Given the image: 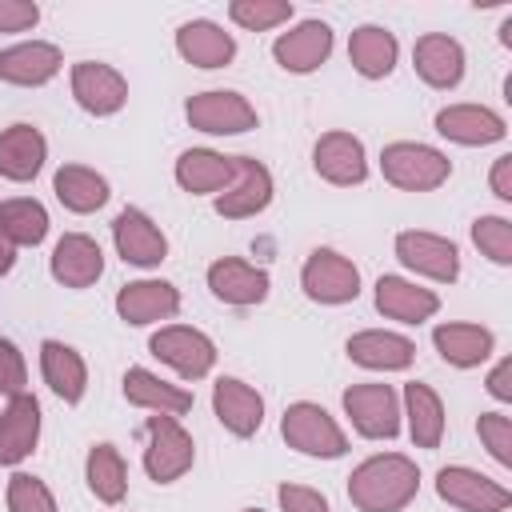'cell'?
<instances>
[{
	"instance_id": "22",
	"label": "cell",
	"mask_w": 512,
	"mask_h": 512,
	"mask_svg": "<svg viewBox=\"0 0 512 512\" xmlns=\"http://www.w3.org/2000/svg\"><path fill=\"white\" fill-rule=\"evenodd\" d=\"M36 440H40V404L36 396L20 392L0 412V468L20 464L36 448Z\"/></svg>"
},
{
	"instance_id": "31",
	"label": "cell",
	"mask_w": 512,
	"mask_h": 512,
	"mask_svg": "<svg viewBox=\"0 0 512 512\" xmlns=\"http://www.w3.org/2000/svg\"><path fill=\"white\" fill-rule=\"evenodd\" d=\"M396 56H400V44L380 24H360L348 40V60L364 80H384L396 68Z\"/></svg>"
},
{
	"instance_id": "46",
	"label": "cell",
	"mask_w": 512,
	"mask_h": 512,
	"mask_svg": "<svg viewBox=\"0 0 512 512\" xmlns=\"http://www.w3.org/2000/svg\"><path fill=\"white\" fill-rule=\"evenodd\" d=\"M12 264H16V244L0 232V276H8V272H12Z\"/></svg>"
},
{
	"instance_id": "24",
	"label": "cell",
	"mask_w": 512,
	"mask_h": 512,
	"mask_svg": "<svg viewBox=\"0 0 512 512\" xmlns=\"http://www.w3.org/2000/svg\"><path fill=\"white\" fill-rule=\"evenodd\" d=\"M348 360L372 372H400L416 360V344L400 332H384V328H368L348 336Z\"/></svg>"
},
{
	"instance_id": "45",
	"label": "cell",
	"mask_w": 512,
	"mask_h": 512,
	"mask_svg": "<svg viewBox=\"0 0 512 512\" xmlns=\"http://www.w3.org/2000/svg\"><path fill=\"white\" fill-rule=\"evenodd\" d=\"M492 192L500 200H512V156H496V164H492Z\"/></svg>"
},
{
	"instance_id": "30",
	"label": "cell",
	"mask_w": 512,
	"mask_h": 512,
	"mask_svg": "<svg viewBox=\"0 0 512 512\" xmlns=\"http://www.w3.org/2000/svg\"><path fill=\"white\" fill-rule=\"evenodd\" d=\"M124 400L136 404V408L160 412V416H184L192 408V392L188 388L168 384L148 368H128L124 372Z\"/></svg>"
},
{
	"instance_id": "11",
	"label": "cell",
	"mask_w": 512,
	"mask_h": 512,
	"mask_svg": "<svg viewBox=\"0 0 512 512\" xmlns=\"http://www.w3.org/2000/svg\"><path fill=\"white\" fill-rule=\"evenodd\" d=\"M396 256L404 268L436 280V284H452L460 276V252L448 236H436V232H400L396 236Z\"/></svg>"
},
{
	"instance_id": "41",
	"label": "cell",
	"mask_w": 512,
	"mask_h": 512,
	"mask_svg": "<svg viewBox=\"0 0 512 512\" xmlns=\"http://www.w3.org/2000/svg\"><path fill=\"white\" fill-rule=\"evenodd\" d=\"M24 384H28L24 356H20V348H16L8 336H0V392L12 400V396L24 392Z\"/></svg>"
},
{
	"instance_id": "2",
	"label": "cell",
	"mask_w": 512,
	"mask_h": 512,
	"mask_svg": "<svg viewBox=\"0 0 512 512\" xmlns=\"http://www.w3.org/2000/svg\"><path fill=\"white\" fill-rule=\"evenodd\" d=\"M380 172L388 184L404 192H432L452 176V160L440 148L416 144V140H396L380 152Z\"/></svg>"
},
{
	"instance_id": "8",
	"label": "cell",
	"mask_w": 512,
	"mask_h": 512,
	"mask_svg": "<svg viewBox=\"0 0 512 512\" xmlns=\"http://www.w3.org/2000/svg\"><path fill=\"white\" fill-rule=\"evenodd\" d=\"M152 356H160L168 368H176L184 380H200L212 372L216 364V344L200 332V328H188V324H168L160 328L152 340H148Z\"/></svg>"
},
{
	"instance_id": "28",
	"label": "cell",
	"mask_w": 512,
	"mask_h": 512,
	"mask_svg": "<svg viewBox=\"0 0 512 512\" xmlns=\"http://www.w3.org/2000/svg\"><path fill=\"white\" fill-rule=\"evenodd\" d=\"M432 344H436V352H440L444 364H452V368H476V364H484L492 356L496 336L488 328H480V324L456 320V324H436Z\"/></svg>"
},
{
	"instance_id": "39",
	"label": "cell",
	"mask_w": 512,
	"mask_h": 512,
	"mask_svg": "<svg viewBox=\"0 0 512 512\" xmlns=\"http://www.w3.org/2000/svg\"><path fill=\"white\" fill-rule=\"evenodd\" d=\"M8 512H60L56 508V496L48 492V484L40 476H28V472H16L8 480Z\"/></svg>"
},
{
	"instance_id": "25",
	"label": "cell",
	"mask_w": 512,
	"mask_h": 512,
	"mask_svg": "<svg viewBox=\"0 0 512 512\" xmlns=\"http://www.w3.org/2000/svg\"><path fill=\"white\" fill-rule=\"evenodd\" d=\"M376 308H380L388 320H400V324H424V320L436 316L440 296H436L432 288L412 284V280L380 276V280H376Z\"/></svg>"
},
{
	"instance_id": "4",
	"label": "cell",
	"mask_w": 512,
	"mask_h": 512,
	"mask_svg": "<svg viewBox=\"0 0 512 512\" xmlns=\"http://www.w3.org/2000/svg\"><path fill=\"white\" fill-rule=\"evenodd\" d=\"M144 436H148V448H144V472L156 480V484H172L180 480L192 460H196V444L192 436L184 432V424L176 416H160L152 412L144 420Z\"/></svg>"
},
{
	"instance_id": "23",
	"label": "cell",
	"mask_w": 512,
	"mask_h": 512,
	"mask_svg": "<svg viewBox=\"0 0 512 512\" xmlns=\"http://www.w3.org/2000/svg\"><path fill=\"white\" fill-rule=\"evenodd\" d=\"M104 272V252L92 236L84 232H68L56 240L52 248V276L64 284V288H88L96 284Z\"/></svg>"
},
{
	"instance_id": "27",
	"label": "cell",
	"mask_w": 512,
	"mask_h": 512,
	"mask_svg": "<svg viewBox=\"0 0 512 512\" xmlns=\"http://www.w3.org/2000/svg\"><path fill=\"white\" fill-rule=\"evenodd\" d=\"M176 52L196 68H224L236 56V40L212 20H188L176 28Z\"/></svg>"
},
{
	"instance_id": "43",
	"label": "cell",
	"mask_w": 512,
	"mask_h": 512,
	"mask_svg": "<svg viewBox=\"0 0 512 512\" xmlns=\"http://www.w3.org/2000/svg\"><path fill=\"white\" fill-rule=\"evenodd\" d=\"M40 8L32 0H0V32H28L36 28Z\"/></svg>"
},
{
	"instance_id": "29",
	"label": "cell",
	"mask_w": 512,
	"mask_h": 512,
	"mask_svg": "<svg viewBox=\"0 0 512 512\" xmlns=\"http://www.w3.org/2000/svg\"><path fill=\"white\" fill-rule=\"evenodd\" d=\"M40 372L48 380V388L64 400V404H80L84 388H88V368H84V356L64 344V340H44L40 344Z\"/></svg>"
},
{
	"instance_id": "5",
	"label": "cell",
	"mask_w": 512,
	"mask_h": 512,
	"mask_svg": "<svg viewBox=\"0 0 512 512\" xmlns=\"http://www.w3.org/2000/svg\"><path fill=\"white\" fill-rule=\"evenodd\" d=\"M300 284L316 304H348L360 296V272L336 248H316L300 268Z\"/></svg>"
},
{
	"instance_id": "32",
	"label": "cell",
	"mask_w": 512,
	"mask_h": 512,
	"mask_svg": "<svg viewBox=\"0 0 512 512\" xmlns=\"http://www.w3.org/2000/svg\"><path fill=\"white\" fill-rule=\"evenodd\" d=\"M176 184L192 196L224 192L232 184V156H220L212 148H188L176 160Z\"/></svg>"
},
{
	"instance_id": "18",
	"label": "cell",
	"mask_w": 512,
	"mask_h": 512,
	"mask_svg": "<svg viewBox=\"0 0 512 512\" xmlns=\"http://www.w3.org/2000/svg\"><path fill=\"white\" fill-rule=\"evenodd\" d=\"M208 288L216 300L224 304H236V308H248V304H260L272 288L268 272L240 260V256H224V260H212L208 264Z\"/></svg>"
},
{
	"instance_id": "47",
	"label": "cell",
	"mask_w": 512,
	"mask_h": 512,
	"mask_svg": "<svg viewBox=\"0 0 512 512\" xmlns=\"http://www.w3.org/2000/svg\"><path fill=\"white\" fill-rule=\"evenodd\" d=\"M244 512H260V508H244Z\"/></svg>"
},
{
	"instance_id": "12",
	"label": "cell",
	"mask_w": 512,
	"mask_h": 512,
	"mask_svg": "<svg viewBox=\"0 0 512 512\" xmlns=\"http://www.w3.org/2000/svg\"><path fill=\"white\" fill-rule=\"evenodd\" d=\"M112 240H116V252L124 264H136V268H156L164 256H168V236L160 232V224L140 212V208H124L116 220H112Z\"/></svg>"
},
{
	"instance_id": "14",
	"label": "cell",
	"mask_w": 512,
	"mask_h": 512,
	"mask_svg": "<svg viewBox=\"0 0 512 512\" xmlns=\"http://www.w3.org/2000/svg\"><path fill=\"white\" fill-rule=\"evenodd\" d=\"M272 56L284 72H316L332 56V28L324 20H300L292 32H280L272 44Z\"/></svg>"
},
{
	"instance_id": "40",
	"label": "cell",
	"mask_w": 512,
	"mask_h": 512,
	"mask_svg": "<svg viewBox=\"0 0 512 512\" xmlns=\"http://www.w3.org/2000/svg\"><path fill=\"white\" fill-rule=\"evenodd\" d=\"M476 432H480V440H484V448L496 456V464H512V420L504 416V412H484L480 420H476Z\"/></svg>"
},
{
	"instance_id": "33",
	"label": "cell",
	"mask_w": 512,
	"mask_h": 512,
	"mask_svg": "<svg viewBox=\"0 0 512 512\" xmlns=\"http://www.w3.org/2000/svg\"><path fill=\"white\" fill-rule=\"evenodd\" d=\"M52 192L68 212H96L108 204V180L84 164H60L52 176Z\"/></svg>"
},
{
	"instance_id": "9",
	"label": "cell",
	"mask_w": 512,
	"mask_h": 512,
	"mask_svg": "<svg viewBox=\"0 0 512 512\" xmlns=\"http://www.w3.org/2000/svg\"><path fill=\"white\" fill-rule=\"evenodd\" d=\"M272 204V172L256 156H232V184L216 196V212L224 220L256 216Z\"/></svg>"
},
{
	"instance_id": "1",
	"label": "cell",
	"mask_w": 512,
	"mask_h": 512,
	"mask_svg": "<svg viewBox=\"0 0 512 512\" xmlns=\"http://www.w3.org/2000/svg\"><path fill=\"white\" fill-rule=\"evenodd\" d=\"M416 492H420V468L400 452L368 456L348 476V500L360 512H400L416 500Z\"/></svg>"
},
{
	"instance_id": "17",
	"label": "cell",
	"mask_w": 512,
	"mask_h": 512,
	"mask_svg": "<svg viewBox=\"0 0 512 512\" xmlns=\"http://www.w3.org/2000/svg\"><path fill=\"white\" fill-rule=\"evenodd\" d=\"M116 312L124 324L144 328L156 320H172L180 312V292L168 280H132L116 292Z\"/></svg>"
},
{
	"instance_id": "10",
	"label": "cell",
	"mask_w": 512,
	"mask_h": 512,
	"mask_svg": "<svg viewBox=\"0 0 512 512\" xmlns=\"http://www.w3.org/2000/svg\"><path fill=\"white\" fill-rule=\"evenodd\" d=\"M436 492L460 512H504L512 504V492L464 464H448L436 472Z\"/></svg>"
},
{
	"instance_id": "35",
	"label": "cell",
	"mask_w": 512,
	"mask_h": 512,
	"mask_svg": "<svg viewBox=\"0 0 512 512\" xmlns=\"http://www.w3.org/2000/svg\"><path fill=\"white\" fill-rule=\"evenodd\" d=\"M84 476H88V492L104 504H120L128 492V468H124V456L116 444H92Z\"/></svg>"
},
{
	"instance_id": "3",
	"label": "cell",
	"mask_w": 512,
	"mask_h": 512,
	"mask_svg": "<svg viewBox=\"0 0 512 512\" xmlns=\"http://www.w3.org/2000/svg\"><path fill=\"white\" fill-rule=\"evenodd\" d=\"M280 432L288 440V448L304 452V456H324V460H336L348 452V436L344 428L312 400H296L284 408V420H280Z\"/></svg>"
},
{
	"instance_id": "34",
	"label": "cell",
	"mask_w": 512,
	"mask_h": 512,
	"mask_svg": "<svg viewBox=\"0 0 512 512\" xmlns=\"http://www.w3.org/2000/svg\"><path fill=\"white\" fill-rule=\"evenodd\" d=\"M404 416H408V436H412L416 448H440V440H444V404L428 384H420V380L404 384Z\"/></svg>"
},
{
	"instance_id": "19",
	"label": "cell",
	"mask_w": 512,
	"mask_h": 512,
	"mask_svg": "<svg viewBox=\"0 0 512 512\" xmlns=\"http://www.w3.org/2000/svg\"><path fill=\"white\" fill-rule=\"evenodd\" d=\"M436 132L448 136V140H456V144L476 148V144L504 140L508 136V124H504V116H496L484 104H448V108L436 112Z\"/></svg>"
},
{
	"instance_id": "38",
	"label": "cell",
	"mask_w": 512,
	"mask_h": 512,
	"mask_svg": "<svg viewBox=\"0 0 512 512\" xmlns=\"http://www.w3.org/2000/svg\"><path fill=\"white\" fill-rule=\"evenodd\" d=\"M228 16L248 32H268L284 20H292V4L288 0H232Z\"/></svg>"
},
{
	"instance_id": "13",
	"label": "cell",
	"mask_w": 512,
	"mask_h": 512,
	"mask_svg": "<svg viewBox=\"0 0 512 512\" xmlns=\"http://www.w3.org/2000/svg\"><path fill=\"white\" fill-rule=\"evenodd\" d=\"M72 96L92 116H112L128 104V80L100 60H80L72 68Z\"/></svg>"
},
{
	"instance_id": "15",
	"label": "cell",
	"mask_w": 512,
	"mask_h": 512,
	"mask_svg": "<svg viewBox=\"0 0 512 512\" xmlns=\"http://www.w3.org/2000/svg\"><path fill=\"white\" fill-rule=\"evenodd\" d=\"M212 412L232 436L244 440V436H256L264 424V396L236 376H220L212 384Z\"/></svg>"
},
{
	"instance_id": "42",
	"label": "cell",
	"mask_w": 512,
	"mask_h": 512,
	"mask_svg": "<svg viewBox=\"0 0 512 512\" xmlns=\"http://www.w3.org/2000/svg\"><path fill=\"white\" fill-rule=\"evenodd\" d=\"M276 500H280V512H332L324 492L316 488H304V484H280L276 488Z\"/></svg>"
},
{
	"instance_id": "26",
	"label": "cell",
	"mask_w": 512,
	"mask_h": 512,
	"mask_svg": "<svg viewBox=\"0 0 512 512\" xmlns=\"http://www.w3.org/2000/svg\"><path fill=\"white\" fill-rule=\"evenodd\" d=\"M44 156H48V140L36 124H12L0 132V176L4 180H32L40 168H44Z\"/></svg>"
},
{
	"instance_id": "37",
	"label": "cell",
	"mask_w": 512,
	"mask_h": 512,
	"mask_svg": "<svg viewBox=\"0 0 512 512\" xmlns=\"http://www.w3.org/2000/svg\"><path fill=\"white\" fill-rule=\"evenodd\" d=\"M472 244L500 268L512 264V220L504 216H476L472 220Z\"/></svg>"
},
{
	"instance_id": "44",
	"label": "cell",
	"mask_w": 512,
	"mask_h": 512,
	"mask_svg": "<svg viewBox=\"0 0 512 512\" xmlns=\"http://www.w3.org/2000/svg\"><path fill=\"white\" fill-rule=\"evenodd\" d=\"M488 392L496 400H512V360H500L492 372H488Z\"/></svg>"
},
{
	"instance_id": "16",
	"label": "cell",
	"mask_w": 512,
	"mask_h": 512,
	"mask_svg": "<svg viewBox=\"0 0 512 512\" xmlns=\"http://www.w3.org/2000/svg\"><path fill=\"white\" fill-rule=\"evenodd\" d=\"M312 168L328 180V184H364L368 180V160H364V144L352 132H324L312 148Z\"/></svg>"
},
{
	"instance_id": "36",
	"label": "cell",
	"mask_w": 512,
	"mask_h": 512,
	"mask_svg": "<svg viewBox=\"0 0 512 512\" xmlns=\"http://www.w3.org/2000/svg\"><path fill=\"white\" fill-rule=\"evenodd\" d=\"M0 232L16 244V248H36L48 236V212L40 200L32 196H16L0 204Z\"/></svg>"
},
{
	"instance_id": "20",
	"label": "cell",
	"mask_w": 512,
	"mask_h": 512,
	"mask_svg": "<svg viewBox=\"0 0 512 512\" xmlns=\"http://www.w3.org/2000/svg\"><path fill=\"white\" fill-rule=\"evenodd\" d=\"M412 64L428 88H456L464 80V48H460V40H452L444 32L420 36L412 48Z\"/></svg>"
},
{
	"instance_id": "7",
	"label": "cell",
	"mask_w": 512,
	"mask_h": 512,
	"mask_svg": "<svg viewBox=\"0 0 512 512\" xmlns=\"http://www.w3.org/2000/svg\"><path fill=\"white\" fill-rule=\"evenodd\" d=\"M344 412L352 428L368 440H392L400 432V400L392 384H352L344 388Z\"/></svg>"
},
{
	"instance_id": "21",
	"label": "cell",
	"mask_w": 512,
	"mask_h": 512,
	"mask_svg": "<svg viewBox=\"0 0 512 512\" xmlns=\"http://www.w3.org/2000/svg\"><path fill=\"white\" fill-rule=\"evenodd\" d=\"M64 56L56 44L48 40H24L0 52V80L8 84H24V88H40L60 72Z\"/></svg>"
},
{
	"instance_id": "6",
	"label": "cell",
	"mask_w": 512,
	"mask_h": 512,
	"mask_svg": "<svg viewBox=\"0 0 512 512\" xmlns=\"http://www.w3.org/2000/svg\"><path fill=\"white\" fill-rule=\"evenodd\" d=\"M184 116H188L192 128H200L208 136H236V132L256 128V108L240 92H228V88H212V92L188 96Z\"/></svg>"
}]
</instances>
